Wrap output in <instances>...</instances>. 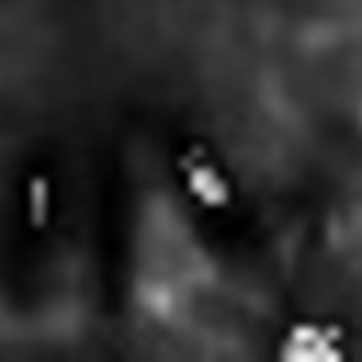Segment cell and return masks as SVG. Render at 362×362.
Returning <instances> with one entry per match:
<instances>
[{"instance_id":"6da1fadb","label":"cell","mask_w":362,"mask_h":362,"mask_svg":"<svg viewBox=\"0 0 362 362\" xmlns=\"http://www.w3.org/2000/svg\"><path fill=\"white\" fill-rule=\"evenodd\" d=\"M308 103H310V93H308ZM308 125H310V112H308ZM310 142V139H308ZM310 147V144H308ZM308 188H310V166H308ZM305 237H308V229H305ZM302 264H305V256H302ZM300 286H302V278H300ZM297 310H300V300H297ZM294 341H297V327H294ZM292 354H294V346H292Z\"/></svg>"}]
</instances>
